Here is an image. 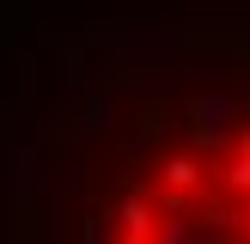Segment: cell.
I'll use <instances>...</instances> for the list:
<instances>
[{"mask_svg":"<svg viewBox=\"0 0 250 244\" xmlns=\"http://www.w3.org/2000/svg\"><path fill=\"white\" fill-rule=\"evenodd\" d=\"M110 244H250V128L171 153L116 207Z\"/></svg>","mask_w":250,"mask_h":244,"instance_id":"6da1fadb","label":"cell"}]
</instances>
